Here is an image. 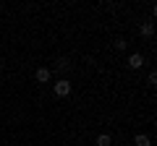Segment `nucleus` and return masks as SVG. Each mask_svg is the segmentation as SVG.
Wrapping results in <instances>:
<instances>
[{"mask_svg":"<svg viewBox=\"0 0 157 146\" xmlns=\"http://www.w3.org/2000/svg\"><path fill=\"white\" fill-rule=\"evenodd\" d=\"M52 91H55V97H68V94H71V81L60 78L55 86H52Z\"/></svg>","mask_w":157,"mask_h":146,"instance_id":"f257e3e1","label":"nucleus"},{"mask_svg":"<svg viewBox=\"0 0 157 146\" xmlns=\"http://www.w3.org/2000/svg\"><path fill=\"white\" fill-rule=\"evenodd\" d=\"M34 78H37L39 84H47V81H50V68H37Z\"/></svg>","mask_w":157,"mask_h":146,"instance_id":"f03ea898","label":"nucleus"},{"mask_svg":"<svg viewBox=\"0 0 157 146\" xmlns=\"http://www.w3.org/2000/svg\"><path fill=\"white\" fill-rule=\"evenodd\" d=\"M128 65H131V68H134V71H139V68H141V65H144V57H141V55H139V52H134V55H131V57H128Z\"/></svg>","mask_w":157,"mask_h":146,"instance_id":"7ed1b4c3","label":"nucleus"},{"mask_svg":"<svg viewBox=\"0 0 157 146\" xmlns=\"http://www.w3.org/2000/svg\"><path fill=\"white\" fill-rule=\"evenodd\" d=\"M141 34H144V37H152V34H155V24L152 21H147V24H141V29H139Z\"/></svg>","mask_w":157,"mask_h":146,"instance_id":"20e7f679","label":"nucleus"},{"mask_svg":"<svg viewBox=\"0 0 157 146\" xmlns=\"http://www.w3.org/2000/svg\"><path fill=\"white\" fill-rule=\"evenodd\" d=\"M134 144H136V146H152V141H149V136L139 133V136H136V138H134Z\"/></svg>","mask_w":157,"mask_h":146,"instance_id":"39448f33","label":"nucleus"},{"mask_svg":"<svg viewBox=\"0 0 157 146\" xmlns=\"http://www.w3.org/2000/svg\"><path fill=\"white\" fill-rule=\"evenodd\" d=\"M113 141H110V136L107 133H102V136H97V146H110Z\"/></svg>","mask_w":157,"mask_h":146,"instance_id":"423d86ee","label":"nucleus"},{"mask_svg":"<svg viewBox=\"0 0 157 146\" xmlns=\"http://www.w3.org/2000/svg\"><path fill=\"white\" fill-rule=\"evenodd\" d=\"M126 47H128V42H126L123 37H118L115 39V50H126Z\"/></svg>","mask_w":157,"mask_h":146,"instance_id":"0eeeda50","label":"nucleus"},{"mask_svg":"<svg viewBox=\"0 0 157 146\" xmlns=\"http://www.w3.org/2000/svg\"><path fill=\"white\" fill-rule=\"evenodd\" d=\"M55 68H60V71H63V68H68V60H66V57H60V60L55 63Z\"/></svg>","mask_w":157,"mask_h":146,"instance_id":"6e6552de","label":"nucleus"}]
</instances>
